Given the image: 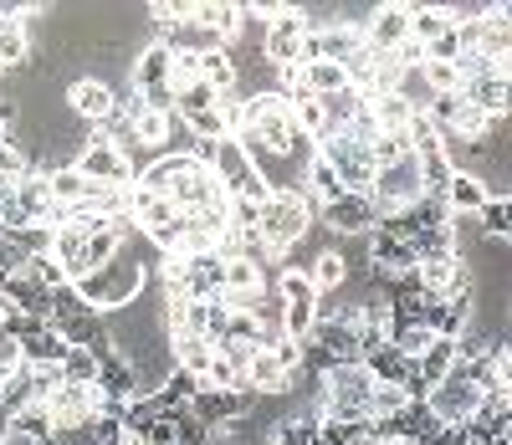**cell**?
Instances as JSON below:
<instances>
[{
    "mask_svg": "<svg viewBox=\"0 0 512 445\" xmlns=\"http://www.w3.org/2000/svg\"><path fill=\"white\" fill-rule=\"evenodd\" d=\"M318 210L303 200V190H282V195H267L262 200V220H256V241H262L267 261H282L287 251H297L308 241Z\"/></svg>",
    "mask_w": 512,
    "mask_h": 445,
    "instance_id": "1",
    "label": "cell"
},
{
    "mask_svg": "<svg viewBox=\"0 0 512 445\" xmlns=\"http://www.w3.org/2000/svg\"><path fill=\"white\" fill-rule=\"evenodd\" d=\"M369 394H374V379H369L364 364H333V369L318 379L313 410L328 415V420H364Z\"/></svg>",
    "mask_w": 512,
    "mask_h": 445,
    "instance_id": "2",
    "label": "cell"
},
{
    "mask_svg": "<svg viewBox=\"0 0 512 445\" xmlns=\"http://www.w3.org/2000/svg\"><path fill=\"white\" fill-rule=\"evenodd\" d=\"M308 31H313V21H308L303 11H297V6H282V11L267 21V31H262V62H267L272 72H282V67H303Z\"/></svg>",
    "mask_w": 512,
    "mask_h": 445,
    "instance_id": "3",
    "label": "cell"
},
{
    "mask_svg": "<svg viewBox=\"0 0 512 445\" xmlns=\"http://www.w3.org/2000/svg\"><path fill=\"white\" fill-rule=\"evenodd\" d=\"M72 169H77L93 190H134V180H139V169L128 164L113 144H103V139L82 144V149L72 154Z\"/></svg>",
    "mask_w": 512,
    "mask_h": 445,
    "instance_id": "4",
    "label": "cell"
},
{
    "mask_svg": "<svg viewBox=\"0 0 512 445\" xmlns=\"http://www.w3.org/2000/svg\"><path fill=\"white\" fill-rule=\"evenodd\" d=\"M210 174H216V185H221L226 195H251V200H267V195H272V190L262 185V174H256L251 154H246L236 139H221V144H216Z\"/></svg>",
    "mask_w": 512,
    "mask_h": 445,
    "instance_id": "5",
    "label": "cell"
},
{
    "mask_svg": "<svg viewBox=\"0 0 512 445\" xmlns=\"http://www.w3.org/2000/svg\"><path fill=\"white\" fill-rule=\"evenodd\" d=\"M318 226H323L328 236H338V241H359V236H369V231L379 226V210H374L369 195H349V190H344L333 205L318 210Z\"/></svg>",
    "mask_w": 512,
    "mask_h": 445,
    "instance_id": "6",
    "label": "cell"
},
{
    "mask_svg": "<svg viewBox=\"0 0 512 445\" xmlns=\"http://www.w3.org/2000/svg\"><path fill=\"white\" fill-rule=\"evenodd\" d=\"M52 195L41 174H21L11 185V210H6V231H31V226H47L52 231Z\"/></svg>",
    "mask_w": 512,
    "mask_h": 445,
    "instance_id": "7",
    "label": "cell"
},
{
    "mask_svg": "<svg viewBox=\"0 0 512 445\" xmlns=\"http://www.w3.org/2000/svg\"><path fill=\"white\" fill-rule=\"evenodd\" d=\"M425 405H431V415H436L441 425H466V420L477 415L482 394H477L472 384H466V374H461V364H456V369L431 389V394H425Z\"/></svg>",
    "mask_w": 512,
    "mask_h": 445,
    "instance_id": "8",
    "label": "cell"
},
{
    "mask_svg": "<svg viewBox=\"0 0 512 445\" xmlns=\"http://www.w3.org/2000/svg\"><path fill=\"white\" fill-rule=\"evenodd\" d=\"M41 410L52 415L57 430H82L93 415H98V389H82V384H57L47 399H41Z\"/></svg>",
    "mask_w": 512,
    "mask_h": 445,
    "instance_id": "9",
    "label": "cell"
},
{
    "mask_svg": "<svg viewBox=\"0 0 512 445\" xmlns=\"http://www.w3.org/2000/svg\"><path fill=\"white\" fill-rule=\"evenodd\" d=\"M67 108L88 123V128H98V123L113 113V82H108V77H93V72L72 77V82H67Z\"/></svg>",
    "mask_w": 512,
    "mask_h": 445,
    "instance_id": "10",
    "label": "cell"
},
{
    "mask_svg": "<svg viewBox=\"0 0 512 445\" xmlns=\"http://www.w3.org/2000/svg\"><path fill=\"white\" fill-rule=\"evenodd\" d=\"M359 36L374 52H395L400 41H410V6H369Z\"/></svg>",
    "mask_w": 512,
    "mask_h": 445,
    "instance_id": "11",
    "label": "cell"
},
{
    "mask_svg": "<svg viewBox=\"0 0 512 445\" xmlns=\"http://www.w3.org/2000/svg\"><path fill=\"white\" fill-rule=\"evenodd\" d=\"M492 195H497L492 180H482V174H472V169H456L451 180H446V190H441V210L456 215V220H472Z\"/></svg>",
    "mask_w": 512,
    "mask_h": 445,
    "instance_id": "12",
    "label": "cell"
},
{
    "mask_svg": "<svg viewBox=\"0 0 512 445\" xmlns=\"http://www.w3.org/2000/svg\"><path fill=\"white\" fill-rule=\"evenodd\" d=\"M251 399L256 394H246V389H200L195 399H190V410H195V420L200 425H231V420H241L246 410H251Z\"/></svg>",
    "mask_w": 512,
    "mask_h": 445,
    "instance_id": "13",
    "label": "cell"
},
{
    "mask_svg": "<svg viewBox=\"0 0 512 445\" xmlns=\"http://www.w3.org/2000/svg\"><path fill=\"white\" fill-rule=\"evenodd\" d=\"M303 343L323 348L333 364H359V338H354L349 318H318V323H313V333H308Z\"/></svg>",
    "mask_w": 512,
    "mask_h": 445,
    "instance_id": "14",
    "label": "cell"
},
{
    "mask_svg": "<svg viewBox=\"0 0 512 445\" xmlns=\"http://www.w3.org/2000/svg\"><path fill=\"white\" fill-rule=\"evenodd\" d=\"M190 21L216 36L221 47H231V41H241V0H200L190 11Z\"/></svg>",
    "mask_w": 512,
    "mask_h": 445,
    "instance_id": "15",
    "label": "cell"
},
{
    "mask_svg": "<svg viewBox=\"0 0 512 445\" xmlns=\"http://www.w3.org/2000/svg\"><path fill=\"white\" fill-rule=\"evenodd\" d=\"M0 302H6V318H41L47 323V307H52V292L41 287L36 277H11L6 292H0Z\"/></svg>",
    "mask_w": 512,
    "mask_h": 445,
    "instance_id": "16",
    "label": "cell"
},
{
    "mask_svg": "<svg viewBox=\"0 0 512 445\" xmlns=\"http://www.w3.org/2000/svg\"><path fill=\"white\" fill-rule=\"evenodd\" d=\"M456 93L472 103V108H482L487 118H497V123H507V113H512V77H477V82H466V87H456Z\"/></svg>",
    "mask_w": 512,
    "mask_h": 445,
    "instance_id": "17",
    "label": "cell"
},
{
    "mask_svg": "<svg viewBox=\"0 0 512 445\" xmlns=\"http://www.w3.org/2000/svg\"><path fill=\"white\" fill-rule=\"evenodd\" d=\"M472 52H482V57H492V62L512 57V11H507V6H487V11H482V21H477V47H472Z\"/></svg>",
    "mask_w": 512,
    "mask_h": 445,
    "instance_id": "18",
    "label": "cell"
},
{
    "mask_svg": "<svg viewBox=\"0 0 512 445\" xmlns=\"http://www.w3.org/2000/svg\"><path fill=\"white\" fill-rule=\"evenodd\" d=\"M221 292H236V297L267 292V266L251 261V256H226L221 261Z\"/></svg>",
    "mask_w": 512,
    "mask_h": 445,
    "instance_id": "19",
    "label": "cell"
},
{
    "mask_svg": "<svg viewBox=\"0 0 512 445\" xmlns=\"http://www.w3.org/2000/svg\"><path fill=\"white\" fill-rule=\"evenodd\" d=\"M472 226H477L482 241H502V246H512V200H507V195H492V200L472 215Z\"/></svg>",
    "mask_w": 512,
    "mask_h": 445,
    "instance_id": "20",
    "label": "cell"
},
{
    "mask_svg": "<svg viewBox=\"0 0 512 445\" xmlns=\"http://www.w3.org/2000/svg\"><path fill=\"white\" fill-rule=\"evenodd\" d=\"M41 180H47V195H52V205H77V200H88L93 195V185L88 180H82V174L72 169V164H57L52 174H41Z\"/></svg>",
    "mask_w": 512,
    "mask_h": 445,
    "instance_id": "21",
    "label": "cell"
},
{
    "mask_svg": "<svg viewBox=\"0 0 512 445\" xmlns=\"http://www.w3.org/2000/svg\"><path fill=\"white\" fill-rule=\"evenodd\" d=\"M98 353L93 348H77V343H67V353H62V364H57V374H62V384H82V389H93L98 384Z\"/></svg>",
    "mask_w": 512,
    "mask_h": 445,
    "instance_id": "22",
    "label": "cell"
},
{
    "mask_svg": "<svg viewBox=\"0 0 512 445\" xmlns=\"http://www.w3.org/2000/svg\"><path fill=\"white\" fill-rule=\"evenodd\" d=\"M200 82H205V87H216L221 98H226V93H236V57H231L226 47L200 52Z\"/></svg>",
    "mask_w": 512,
    "mask_h": 445,
    "instance_id": "23",
    "label": "cell"
},
{
    "mask_svg": "<svg viewBox=\"0 0 512 445\" xmlns=\"http://www.w3.org/2000/svg\"><path fill=\"white\" fill-rule=\"evenodd\" d=\"M195 394H200V379H195V374L169 369V374H164V384H159V394H154V405H159V410H185Z\"/></svg>",
    "mask_w": 512,
    "mask_h": 445,
    "instance_id": "24",
    "label": "cell"
},
{
    "mask_svg": "<svg viewBox=\"0 0 512 445\" xmlns=\"http://www.w3.org/2000/svg\"><path fill=\"white\" fill-rule=\"evenodd\" d=\"M318 108H323V123H328V128H349L354 113L364 108V98H359V87L349 82V87H338V93L318 98Z\"/></svg>",
    "mask_w": 512,
    "mask_h": 445,
    "instance_id": "25",
    "label": "cell"
},
{
    "mask_svg": "<svg viewBox=\"0 0 512 445\" xmlns=\"http://www.w3.org/2000/svg\"><path fill=\"white\" fill-rule=\"evenodd\" d=\"M169 359H175V369H185V374H205V364L216 359V348H210L205 338H169Z\"/></svg>",
    "mask_w": 512,
    "mask_h": 445,
    "instance_id": "26",
    "label": "cell"
},
{
    "mask_svg": "<svg viewBox=\"0 0 512 445\" xmlns=\"http://www.w3.org/2000/svg\"><path fill=\"white\" fill-rule=\"evenodd\" d=\"M303 87L313 98H328V93H338V87H349V72L338 62H303Z\"/></svg>",
    "mask_w": 512,
    "mask_h": 445,
    "instance_id": "27",
    "label": "cell"
},
{
    "mask_svg": "<svg viewBox=\"0 0 512 445\" xmlns=\"http://www.w3.org/2000/svg\"><path fill=\"white\" fill-rule=\"evenodd\" d=\"M446 26H451V21H446V11H441V6H410V41H415L420 52L431 47V41H436Z\"/></svg>",
    "mask_w": 512,
    "mask_h": 445,
    "instance_id": "28",
    "label": "cell"
},
{
    "mask_svg": "<svg viewBox=\"0 0 512 445\" xmlns=\"http://www.w3.org/2000/svg\"><path fill=\"white\" fill-rule=\"evenodd\" d=\"M318 445H369L364 420H328L318 415Z\"/></svg>",
    "mask_w": 512,
    "mask_h": 445,
    "instance_id": "29",
    "label": "cell"
},
{
    "mask_svg": "<svg viewBox=\"0 0 512 445\" xmlns=\"http://www.w3.org/2000/svg\"><path fill=\"white\" fill-rule=\"evenodd\" d=\"M216 103H221V93H216V87L190 82V87H180V93H175V118H200V113H210Z\"/></svg>",
    "mask_w": 512,
    "mask_h": 445,
    "instance_id": "30",
    "label": "cell"
},
{
    "mask_svg": "<svg viewBox=\"0 0 512 445\" xmlns=\"http://www.w3.org/2000/svg\"><path fill=\"white\" fill-rule=\"evenodd\" d=\"M410 405V394L400 389V384H374V394H369V410H364V420H395L400 410Z\"/></svg>",
    "mask_w": 512,
    "mask_h": 445,
    "instance_id": "31",
    "label": "cell"
},
{
    "mask_svg": "<svg viewBox=\"0 0 512 445\" xmlns=\"http://www.w3.org/2000/svg\"><path fill=\"white\" fill-rule=\"evenodd\" d=\"M31 266V246L16 231H0V277H21Z\"/></svg>",
    "mask_w": 512,
    "mask_h": 445,
    "instance_id": "32",
    "label": "cell"
},
{
    "mask_svg": "<svg viewBox=\"0 0 512 445\" xmlns=\"http://www.w3.org/2000/svg\"><path fill=\"white\" fill-rule=\"evenodd\" d=\"M267 353L282 364V374H303V343H297V338H282V333H277Z\"/></svg>",
    "mask_w": 512,
    "mask_h": 445,
    "instance_id": "33",
    "label": "cell"
},
{
    "mask_svg": "<svg viewBox=\"0 0 512 445\" xmlns=\"http://www.w3.org/2000/svg\"><path fill=\"white\" fill-rule=\"evenodd\" d=\"M26 277H36L47 292H57V287H67V277H62V266L52 261V256H31V266H26Z\"/></svg>",
    "mask_w": 512,
    "mask_h": 445,
    "instance_id": "34",
    "label": "cell"
},
{
    "mask_svg": "<svg viewBox=\"0 0 512 445\" xmlns=\"http://www.w3.org/2000/svg\"><path fill=\"white\" fill-rule=\"evenodd\" d=\"M16 369H21V343H16V338H11L6 328H0V374L11 379Z\"/></svg>",
    "mask_w": 512,
    "mask_h": 445,
    "instance_id": "35",
    "label": "cell"
},
{
    "mask_svg": "<svg viewBox=\"0 0 512 445\" xmlns=\"http://www.w3.org/2000/svg\"><path fill=\"white\" fill-rule=\"evenodd\" d=\"M0 445H41V440H31V435H21V430H0Z\"/></svg>",
    "mask_w": 512,
    "mask_h": 445,
    "instance_id": "36",
    "label": "cell"
},
{
    "mask_svg": "<svg viewBox=\"0 0 512 445\" xmlns=\"http://www.w3.org/2000/svg\"><path fill=\"white\" fill-rule=\"evenodd\" d=\"M0 328H6V302H0Z\"/></svg>",
    "mask_w": 512,
    "mask_h": 445,
    "instance_id": "37",
    "label": "cell"
}]
</instances>
